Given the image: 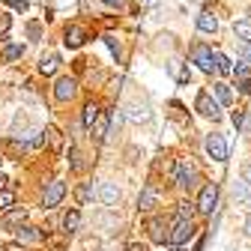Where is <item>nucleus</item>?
I'll return each instance as SVG.
<instances>
[{
  "label": "nucleus",
  "mask_w": 251,
  "mask_h": 251,
  "mask_svg": "<svg viewBox=\"0 0 251 251\" xmlns=\"http://www.w3.org/2000/svg\"><path fill=\"white\" fill-rule=\"evenodd\" d=\"M233 75H236V87H239V93H251V66H248V63L236 66Z\"/></svg>",
  "instance_id": "obj_15"
},
{
  "label": "nucleus",
  "mask_w": 251,
  "mask_h": 251,
  "mask_svg": "<svg viewBox=\"0 0 251 251\" xmlns=\"http://www.w3.org/2000/svg\"><path fill=\"white\" fill-rule=\"evenodd\" d=\"M27 222V209L24 206H12V209H6V215H3V227H21Z\"/></svg>",
  "instance_id": "obj_13"
},
{
  "label": "nucleus",
  "mask_w": 251,
  "mask_h": 251,
  "mask_svg": "<svg viewBox=\"0 0 251 251\" xmlns=\"http://www.w3.org/2000/svg\"><path fill=\"white\" fill-rule=\"evenodd\" d=\"M192 60L201 66V72H212L215 69V63H212V48L209 45H203V42H198V45H192Z\"/></svg>",
  "instance_id": "obj_8"
},
{
  "label": "nucleus",
  "mask_w": 251,
  "mask_h": 251,
  "mask_svg": "<svg viewBox=\"0 0 251 251\" xmlns=\"http://www.w3.org/2000/svg\"><path fill=\"white\" fill-rule=\"evenodd\" d=\"M48 138H51V147H54V150H60V144H63V135H60V129L48 126Z\"/></svg>",
  "instance_id": "obj_32"
},
{
  "label": "nucleus",
  "mask_w": 251,
  "mask_h": 251,
  "mask_svg": "<svg viewBox=\"0 0 251 251\" xmlns=\"http://www.w3.org/2000/svg\"><path fill=\"white\" fill-rule=\"evenodd\" d=\"M75 198H78V203L84 206V203H90V198H93V182H81L78 188H75Z\"/></svg>",
  "instance_id": "obj_24"
},
{
  "label": "nucleus",
  "mask_w": 251,
  "mask_h": 251,
  "mask_svg": "<svg viewBox=\"0 0 251 251\" xmlns=\"http://www.w3.org/2000/svg\"><path fill=\"white\" fill-rule=\"evenodd\" d=\"M212 63H215V72H218V75H230V72H233L230 60H227L225 54H212Z\"/></svg>",
  "instance_id": "obj_23"
},
{
  "label": "nucleus",
  "mask_w": 251,
  "mask_h": 251,
  "mask_svg": "<svg viewBox=\"0 0 251 251\" xmlns=\"http://www.w3.org/2000/svg\"><path fill=\"white\" fill-rule=\"evenodd\" d=\"M69 168H72L75 174H78V171H84V162H81V150H78V147H72V150H69Z\"/></svg>",
  "instance_id": "obj_27"
},
{
  "label": "nucleus",
  "mask_w": 251,
  "mask_h": 251,
  "mask_svg": "<svg viewBox=\"0 0 251 251\" xmlns=\"http://www.w3.org/2000/svg\"><path fill=\"white\" fill-rule=\"evenodd\" d=\"M63 42H66V48H81L87 42V30L81 24H69L66 27V36H63Z\"/></svg>",
  "instance_id": "obj_11"
},
{
  "label": "nucleus",
  "mask_w": 251,
  "mask_h": 251,
  "mask_svg": "<svg viewBox=\"0 0 251 251\" xmlns=\"http://www.w3.org/2000/svg\"><path fill=\"white\" fill-rule=\"evenodd\" d=\"M6 182H9V179H6L3 174H0V188H6Z\"/></svg>",
  "instance_id": "obj_42"
},
{
  "label": "nucleus",
  "mask_w": 251,
  "mask_h": 251,
  "mask_svg": "<svg viewBox=\"0 0 251 251\" xmlns=\"http://www.w3.org/2000/svg\"><path fill=\"white\" fill-rule=\"evenodd\" d=\"M15 239H18V242H30V245H33V242H42V239H45V233H42L39 227H30V225H21V227L15 230Z\"/></svg>",
  "instance_id": "obj_14"
},
{
  "label": "nucleus",
  "mask_w": 251,
  "mask_h": 251,
  "mask_svg": "<svg viewBox=\"0 0 251 251\" xmlns=\"http://www.w3.org/2000/svg\"><path fill=\"white\" fill-rule=\"evenodd\" d=\"M171 251H179V245H174V248H171Z\"/></svg>",
  "instance_id": "obj_43"
},
{
  "label": "nucleus",
  "mask_w": 251,
  "mask_h": 251,
  "mask_svg": "<svg viewBox=\"0 0 251 251\" xmlns=\"http://www.w3.org/2000/svg\"><path fill=\"white\" fill-rule=\"evenodd\" d=\"M195 233H198V227H195L192 218H176L174 227H171V239H168V242H171V245H185Z\"/></svg>",
  "instance_id": "obj_2"
},
{
  "label": "nucleus",
  "mask_w": 251,
  "mask_h": 251,
  "mask_svg": "<svg viewBox=\"0 0 251 251\" xmlns=\"http://www.w3.org/2000/svg\"><path fill=\"white\" fill-rule=\"evenodd\" d=\"M218 105H222V102L212 99V93H206V90H201L198 99H195V111L203 114V117H209V120H218V117H222V108H218Z\"/></svg>",
  "instance_id": "obj_3"
},
{
  "label": "nucleus",
  "mask_w": 251,
  "mask_h": 251,
  "mask_svg": "<svg viewBox=\"0 0 251 251\" xmlns=\"http://www.w3.org/2000/svg\"><path fill=\"white\" fill-rule=\"evenodd\" d=\"M126 117H129L132 123H147V120H150V108H147V105H141V102H135V105H129Z\"/></svg>",
  "instance_id": "obj_17"
},
{
  "label": "nucleus",
  "mask_w": 251,
  "mask_h": 251,
  "mask_svg": "<svg viewBox=\"0 0 251 251\" xmlns=\"http://www.w3.org/2000/svg\"><path fill=\"white\" fill-rule=\"evenodd\" d=\"M233 33H236V39L251 42V18H239V21L233 24Z\"/></svg>",
  "instance_id": "obj_22"
},
{
  "label": "nucleus",
  "mask_w": 251,
  "mask_h": 251,
  "mask_svg": "<svg viewBox=\"0 0 251 251\" xmlns=\"http://www.w3.org/2000/svg\"><path fill=\"white\" fill-rule=\"evenodd\" d=\"M159 198H162L159 188H155L152 182H147L144 192H141V198H138V209H141V212H152L155 206H159Z\"/></svg>",
  "instance_id": "obj_10"
},
{
  "label": "nucleus",
  "mask_w": 251,
  "mask_h": 251,
  "mask_svg": "<svg viewBox=\"0 0 251 251\" xmlns=\"http://www.w3.org/2000/svg\"><path fill=\"white\" fill-rule=\"evenodd\" d=\"M233 126H236V129L242 126V111H233Z\"/></svg>",
  "instance_id": "obj_39"
},
{
  "label": "nucleus",
  "mask_w": 251,
  "mask_h": 251,
  "mask_svg": "<svg viewBox=\"0 0 251 251\" xmlns=\"http://www.w3.org/2000/svg\"><path fill=\"white\" fill-rule=\"evenodd\" d=\"M105 45H108V48H111V51H114V57H117V60H120V42H117V39H114V36H105Z\"/></svg>",
  "instance_id": "obj_33"
},
{
  "label": "nucleus",
  "mask_w": 251,
  "mask_h": 251,
  "mask_svg": "<svg viewBox=\"0 0 251 251\" xmlns=\"http://www.w3.org/2000/svg\"><path fill=\"white\" fill-rule=\"evenodd\" d=\"M126 251H147V245H141V242H129V245H126Z\"/></svg>",
  "instance_id": "obj_38"
},
{
  "label": "nucleus",
  "mask_w": 251,
  "mask_h": 251,
  "mask_svg": "<svg viewBox=\"0 0 251 251\" xmlns=\"http://www.w3.org/2000/svg\"><path fill=\"white\" fill-rule=\"evenodd\" d=\"M212 90H215V99L222 102V105H230V99H233V96H230V87H227V84H215Z\"/></svg>",
  "instance_id": "obj_26"
},
{
  "label": "nucleus",
  "mask_w": 251,
  "mask_h": 251,
  "mask_svg": "<svg viewBox=\"0 0 251 251\" xmlns=\"http://www.w3.org/2000/svg\"><path fill=\"white\" fill-rule=\"evenodd\" d=\"M195 3H201V0H195Z\"/></svg>",
  "instance_id": "obj_44"
},
{
  "label": "nucleus",
  "mask_w": 251,
  "mask_h": 251,
  "mask_svg": "<svg viewBox=\"0 0 251 251\" xmlns=\"http://www.w3.org/2000/svg\"><path fill=\"white\" fill-rule=\"evenodd\" d=\"M99 114H102V108H99L96 102H87V105H84V114H81V123H84V129H93V123L99 120Z\"/></svg>",
  "instance_id": "obj_16"
},
{
  "label": "nucleus",
  "mask_w": 251,
  "mask_h": 251,
  "mask_svg": "<svg viewBox=\"0 0 251 251\" xmlns=\"http://www.w3.org/2000/svg\"><path fill=\"white\" fill-rule=\"evenodd\" d=\"M6 30H9V15H3V18H0V36H3Z\"/></svg>",
  "instance_id": "obj_37"
},
{
  "label": "nucleus",
  "mask_w": 251,
  "mask_h": 251,
  "mask_svg": "<svg viewBox=\"0 0 251 251\" xmlns=\"http://www.w3.org/2000/svg\"><path fill=\"white\" fill-rule=\"evenodd\" d=\"M21 54H24V48H21V45H6V48H3V60H6V63H15Z\"/></svg>",
  "instance_id": "obj_28"
},
{
  "label": "nucleus",
  "mask_w": 251,
  "mask_h": 251,
  "mask_svg": "<svg viewBox=\"0 0 251 251\" xmlns=\"http://www.w3.org/2000/svg\"><path fill=\"white\" fill-rule=\"evenodd\" d=\"M206 152L212 162H227V144L222 135H206Z\"/></svg>",
  "instance_id": "obj_9"
},
{
  "label": "nucleus",
  "mask_w": 251,
  "mask_h": 251,
  "mask_svg": "<svg viewBox=\"0 0 251 251\" xmlns=\"http://www.w3.org/2000/svg\"><path fill=\"white\" fill-rule=\"evenodd\" d=\"M27 33L33 36V39H39V33H42V27H39L36 21H30V24H27Z\"/></svg>",
  "instance_id": "obj_34"
},
{
  "label": "nucleus",
  "mask_w": 251,
  "mask_h": 251,
  "mask_svg": "<svg viewBox=\"0 0 251 251\" xmlns=\"http://www.w3.org/2000/svg\"><path fill=\"white\" fill-rule=\"evenodd\" d=\"M245 233H248V236H251V215H248V218H245Z\"/></svg>",
  "instance_id": "obj_40"
},
{
  "label": "nucleus",
  "mask_w": 251,
  "mask_h": 251,
  "mask_svg": "<svg viewBox=\"0 0 251 251\" xmlns=\"http://www.w3.org/2000/svg\"><path fill=\"white\" fill-rule=\"evenodd\" d=\"M15 206V192H9V188H0V212H6Z\"/></svg>",
  "instance_id": "obj_25"
},
{
  "label": "nucleus",
  "mask_w": 251,
  "mask_h": 251,
  "mask_svg": "<svg viewBox=\"0 0 251 251\" xmlns=\"http://www.w3.org/2000/svg\"><path fill=\"white\" fill-rule=\"evenodd\" d=\"M99 201H102L105 206H117V203H120V188H117V182L105 179V182L99 185Z\"/></svg>",
  "instance_id": "obj_12"
},
{
  "label": "nucleus",
  "mask_w": 251,
  "mask_h": 251,
  "mask_svg": "<svg viewBox=\"0 0 251 251\" xmlns=\"http://www.w3.org/2000/svg\"><path fill=\"white\" fill-rule=\"evenodd\" d=\"M81 227V212L78 209H69L66 215H63V230H66V233H75Z\"/></svg>",
  "instance_id": "obj_20"
},
{
  "label": "nucleus",
  "mask_w": 251,
  "mask_h": 251,
  "mask_svg": "<svg viewBox=\"0 0 251 251\" xmlns=\"http://www.w3.org/2000/svg\"><path fill=\"white\" fill-rule=\"evenodd\" d=\"M96 225H99V227H105V230H117V218L102 212V215H96Z\"/></svg>",
  "instance_id": "obj_29"
},
{
  "label": "nucleus",
  "mask_w": 251,
  "mask_h": 251,
  "mask_svg": "<svg viewBox=\"0 0 251 251\" xmlns=\"http://www.w3.org/2000/svg\"><path fill=\"white\" fill-rule=\"evenodd\" d=\"M63 195H66V182H63V179L48 182V188L42 192V209H54V206H60Z\"/></svg>",
  "instance_id": "obj_4"
},
{
  "label": "nucleus",
  "mask_w": 251,
  "mask_h": 251,
  "mask_svg": "<svg viewBox=\"0 0 251 251\" xmlns=\"http://www.w3.org/2000/svg\"><path fill=\"white\" fill-rule=\"evenodd\" d=\"M195 179H198V168L188 159H176V165H174V185L176 188H188V185H195Z\"/></svg>",
  "instance_id": "obj_1"
},
{
  "label": "nucleus",
  "mask_w": 251,
  "mask_h": 251,
  "mask_svg": "<svg viewBox=\"0 0 251 251\" xmlns=\"http://www.w3.org/2000/svg\"><path fill=\"white\" fill-rule=\"evenodd\" d=\"M57 66H60V57L57 54H42V60H39V72L42 75H54Z\"/></svg>",
  "instance_id": "obj_19"
},
{
  "label": "nucleus",
  "mask_w": 251,
  "mask_h": 251,
  "mask_svg": "<svg viewBox=\"0 0 251 251\" xmlns=\"http://www.w3.org/2000/svg\"><path fill=\"white\" fill-rule=\"evenodd\" d=\"M198 30H203V33H215V30H218V18L212 12H201L198 15Z\"/></svg>",
  "instance_id": "obj_18"
},
{
  "label": "nucleus",
  "mask_w": 251,
  "mask_h": 251,
  "mask_svg": "<svg viewBox=\"0 0 251 251\" xmlns=\"http://www.w3.org/2000/svg\"><path fill=\"white\" fill-rule=\"evenodd\" d=\"M9 6H12L15 12H24V9H27V0H9Z\"/></svg>",
  "instance_id": "obj_35"
},
{
  "label": "nucleus",
  "mask_w": 251,
  "mask_h": 251,
  "mask_svg": "<svg viewBox=\"0 0 251 251\" xmlns=\"http://www.w3.org/2000/svg\"><path fill=\"white\" fill-rule=\"evenodd\" d=\"M236 48H239L242 63H248V66H251V42H242V39H239V45H236Z\"/></svg>",
  "instance_id": "obj_30"
},
{
  "label": "nucleus",
  "mask_w": 251,
  "mask_h": 251,
  "mask_svg": "<svg viewBox=\"0 0 251 251\" xmlns=\"http://www.w3.org/2000/svg\"><path fill=\"white\" fill-rule=\"evenodd\" d=\"M78 96V81L75 78H57V84H54V99L57 102H72Z\"/></svg>",
  "instance_id": "obj_6"
},
{
  "label": "nucleus",
  "mask_w": 251,
  "mask_h": 251,
  "mask_svg": "<svg viewBox=\"0 0 251 251\" xmlns=\"http://www.w3.org/2000/svg\"><path fill=\"white\" fill-rule=\"evenodd\" d=\"M90 132H93V138H96V144H102V141L108 138V117L99 114V120L93 123V129H90Z\"/></svg>",
  "instance_id": "obj_21"
},
{
  "label": "nucleus",
  "mask_w": 251,
  "mask_h": 251,
  "mask_svg": "<svg viewBox=\"0 0 251 251\" xmlns=\"http://www.w3.org/2000/svg\"><path fill=\"white\" fill-rule=\"evenodd\" d=\"M176 218H195V203H179Z\"/></svg>",
  "instance_id": "obj_31"
},
{
  "label": "nucleus",
  "mask_w": 251,
  "mask_h": 251,
  "mask_svg": "<svg viewBox=\"0 0 251 251\" xmlns=\"http://www.w3.org/2000/svg\"><path fill=\"white\" fill-rule=\"evenodd\" d=\"M144 227H147V236L152 242H168L171 239V230L165 225V218H159V215H150L147 222H144Z\"/></svg>",
  "instance_id": "obj_5"
},
{
  "label": "nucleus",
  "mask_w": 251,
  "mask_h": 251,
  "mask_svg": "<svg viewBox=\"0 0 251 251\" xmlns=\"http://www.w3.org/2000/svg\"><path fill=\"white\" fill-rule=\"evenodd\" d=\"M242 182H248V185H251V162H248V165H242Z\"/></svg>",
  "instance_id": "obj_36"
},
{
  "label": "nucleus",
  "mask_w": 251,
  "mask_h": 251,
  "mask_svg": "<svg viewBox=\"0 0 251 251\" xmlns=\"http://www.w3.org/2000/svg\"><path fill=\"white\" fill-rule=\"evenodd\" d=\"M108 6H123V0H105Z\"/></svg>",
  "instance_id": "obj_41"
},
{
  "label": "nucleus",
  "mask_w": 251,
  "mask_h": 251,
  "mask_svg": "<svg viewBox=\"0 0 251 251\" xmlns=\"http://www.w3.org/2000/svg\"><path fill=\"white\" fill-rule=\"evenodd\" d=\"M215 201H218V185H215V182H206V185L201 188V198H198V212H203V215H212V209H215Z\"/></svg>",
  "instance_id": "obj_7"
}]
</instances>
